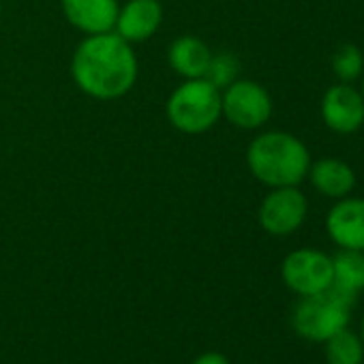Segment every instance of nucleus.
<instances>
[{"label":"nucleus","mask_w":364,"mask_h":364,"mask_svg":"<svg viewBox=\"0 0 364 364\" xmlns=\"http://www.w3.org/2000/svg\"><path fill=\"white\" fill-rule=\"evenodd\" d=\"M77 86L95 99L127 95L137 77V58L118 33L92 35L80 43L71 63Z\"/></svg>","instance_id":"f257e3e1"},{"label":"nucleus","mask_w":364,"mask_h":364,"mask_svg":"<svg viewBox=\"0 0 364 364\" xmlns=\"http://www.w3.org/2000/svg\"><path fill=\"white\" fill-rule=\"evenodd\" d=\"M247 163L259 182L279 189L300 185L309 173L311 156L306 146L296 135L270 131L251 141Z\"/></svg>","instance_id":"f03ea898"},{"label":"nucleus","mask_w":364,"mask_h":364,"mask_svg":"<svg viewBox=\"0 0 364 364\" xmlns=\"http://www.w3.org/2000/svg\"><path fill=\"white\" fill-rule=\"evenodd\" d=\"M355 296L358 294H351L332 283L319 294L302 296L291 315L296 334L313 343H326L332 334L347 328Z\"/></svg>","instance_id":"7ed1b4c3"},{"label":"nucleus","mask_w":364,"mask_h":364,"mask_svg":"<svg viewBox=\"0 0 364 364\" xmlns=\"http://www.w3.org/2000/svg\"><path fill=\"white\" fill-rule=\"evenodd\" d=\"M221 114V90L204 77L185 82L167 101L169 122L185 133L208 131Z\"/></svg>","instance_id":"20e7f679"},{"label":"nucleus","mask_w":364,"mask_h":364,"mask_svg":"<svg viewBox=\"0 0 364 364\" xmlns=\"http://www.w3.org/2000/svg\"><path fill=\"white\" fill-rule=\"evenodd\" d=\"M221 109L225 118L240 129H257L272 114V99L257 82H232L221 95Z\"/></svg>","instance_id":"39448f33"},{"label":"nucleus","mask_w":364,"mask_h":364,"mask_svg":"<svg viewBox=\"0 0 364 364\" xmlns=\"http://www.w3.org/2000/svg\"><path fill=\"white\" fill-rule=\"evenodd\" d=\"M285 285L298 296H313L332 283V257L315 249H298L289 253L281 266Z\"/></svg>","instance_id":"423d86ee"},{"label":"nucleus","mask_w":364,"mask_h":364,"mask_svg":"<svg viewBox=\"0 0 364 364\" xmlns=\"http://www.w3.org/2000/svg\"><path fill=\"white\" fill-rule=\"evenodd\" d=\"M306 219V198L296 187H279L262 202L259 223L272 236L296 232Z\"/></svg>","instance_id":"0eeeda50"},{"label":"nucleus","mask_w":364,"mask_h":364,"mask_svg":"<svg viewBox=\"0 0 364 364\" xmlns=\"http://www.w3.org/2000/svg\"><path fill=\"white\" fill-rule=\"evenodd\" d=\"M321 118L334 133L349 135L364 122V97L351 84H334L321 99Z\"/></svg>","instance_id":"6e6552de"},{"label":"nucleus","mask_w":364,"mask_h":364,"mask_svg":"<svg viewBox=\"0 0 364 364\" xmlns=\"http://www.w3.org/2000/svg\"><path fill=\"white\" fill-rule=\"evenodd\" d=\"M326 230L336 247L364 251V200L343 198L328 213Z\"/></svg>","instance_id":"1a4fd4ad"},{"label":"nucleus","mask_w":364,"mask_h":364,"mask_svg":"<svg viewBox=\"0 0 364 364\" xmlns=\"http://www.w3.org/2000/svg\"><path fill=\"white\" fill-rule=\"evenodd\" d=\"M63 11L75 28L88 35H101L112 33L120 7L116 0H63Z\"/></svg>","instance_id":"9d476101"},{"label":"nucleus","mask_w":364,"mask_h":364,"mask_svg":"<svg viewBox=\"0 0 364 364\" xmlns=\"http://www.w3.org/2000/svg\"><path fill=\"white\" fill-rule=\"evenodd\" d=\"M161 18L163 11L159 0H129L120 9L114 28L124 41L137 43L150 39L156 33V28L161 26Z\"/></svg>","instance_id":"9b49d317"},{"label":"nucleus","mask_w":364,"mask_h":364,"mask_svg":"<svg viewBox=\"0 0 364 364\" xmlns=\"http://www.w3.org/2000/svg\"><path fill=\"white\" fill-rule=\"evenodd\" d=\"M311 185L326 198L343 200L355 187L353 169L341 159H319L309 167Z\"/></svg>","instance_id":"f8f14e48"},{"label":"nucleus","mask_w":364,"mask_h":364,"mask_svg":"<svg viewBox=\"0 0 364 364\" xmlns=\"http://www.w3.org/2000/svg\"><path fill=\"white\" fill-rule=\"evenodd\" d=\"M210 60L213 54L208 46L198 37H180L169 48V65L173 67V71L185 75L187 80L204 77Z\"/></svg>","instance_id":"ddd939ff"},{"label":"nucleus","mask_w":364,"mask_h":364,"mask_svg":"<svg viewBox=\"0 0 364 364\" xmlns=\"http://www.w3.org/2000/svg\"><path fill=\"white\" fill-rule=\"evenodd\" d=\"M332 285L351 294L364 289V251L341 249L332 257Z\"/></svg>","instance_id":"4468645a"},{"label":"nucleus","mask_w":364,"mask_h":364,"mask_svg":"<svg viewBox=\"0 0 364 364\" xmlns=\"http://www.w3.org/2000/svg\"><path fill=\"white\" fill-rule=\"evenodd\" d=\"M326 360L328 364H362L364 343L360 336L347 328L338 330L326 341Z\"/></svg>","instance_id":"2eb2a0df"},{"label":"nucleus","mask_w":364,"mask_h":364,"mask_svg":"<svg viewBox=\"0 0 364 364\" xmlns=\"http://www.w3.org/2000/svg\"><path fill=\"white\" fill-rule=\"evenodd\" d=\"M332 71H334V75L341 82L351 84L364 71V56H362V52L355 46H351V43L341 46L336 50L334 58H332Z\"/></svg>","instance_id":"dca6fc26"},{"label":"nucleus","mask_w":364,"mask_h":364,"mask_svg":"<svg viewBox=\"0 0 364 364\" xmlns=\"http://www.w3.org/2000/svg\"><path fill=\"white\" fill-rule=\"evenodd\" d=\"M236 73H238V60L232 54H221L217 58L213 56V60L204 73V80H208L213 86H217L221 90L223 86H230L234 82Z\"/></svg>","instance_id":"f3484780"},{"label":"nucleus","mask_w":364,"mask_h":364,"mask_svg":"<svg viewBox=\"0 0 364 364\" xmlns=\"http://www.w3.org/2000/svg\"><path fill=\"white\" fill-rule=\"evenodd\" d=\"M193 364H230V360L219 351H206L193 360Z\"/></svg>","instance_id":"a211bd4d"},{"label":"nucleus","mask_w":364,"mask_h":364,"mask_svg":"<svg viewBox=\"0 0 364 364\" xmlns=\"http://www.w3.org/2000/svg\"><path fill=\"white\" fill-rule=\"evenodd\" d=\"M362 343H364V317H362Z\"/></svg>","instance_id":"6ab92c4d"},{"label":"nucleus","mask_w":364,"mask_h":364,"mask_svg":"<svg viewBox=\"0 0 364 364\" xmlns=\"http://www.w3.org/2000/svg\"><path fill=\"white\" fill-rule=\"evenodd\" d=\"M360 92H362V97H364V77H362V90H360Z\"/></svg>","instance_id":"aec40b11"},{"label":"nucleus","mask_w":364,"mask_h":364,"mask_svg":"<svg viewBox=\"0 0 364 364\" xmlns=\"http://www.w3.org/2000/svg\"><path fill=\"white\" fill-rule=\"evenodd\" d=\"M0 11H3V5H0Z\"/></svg>","instance_id":"412c9836"}]
</instances>
